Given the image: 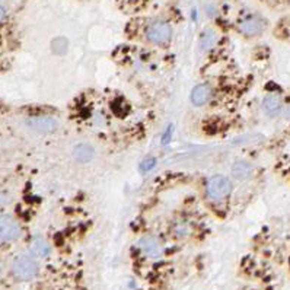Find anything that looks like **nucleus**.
<instances>
[{
  "instance_id": "8",
  "label": "nucleus",
  "mask_w": 290,
  "mask_h": 290,
  "mask_svg": "<svg viewBox=\"0 0 290 290\" xmlns=\"http://www.w3.org/2000/svg\"><path fill=\"white\" fill-rule=\"evenodd\" d=\"M239 29L245 35H257L263 31V22L257 18H248L239 25Z\"/></svg>"
},
{
  "instance_id": "2",
  "label": "nucleus",
  "mask_w": 290,
  "mask_h": 290,
  "mask_svg": "<svg viewBox=\"0 0 290 290\" xmlns=\"http://www.w3.org/2000/svg\"><path fill=\"white\" fill-rule=\"evenodd\" d=\"M38 273V264L35 263V260L29 258V257H22L18 258L13 264V274L16 279L22 280V282H28L31 279H34Z\"/></svg>"
},
{
  "instance_id": "12",
  "label": "nucleus",
  "mask_w": 290,
  "mask_h": 290,
  "mask_svg": "<svg viewBox=\"0 0 290 290\" xmlns=\"http://www.w3.org/2000/svg\"><path fill=\"white\" fill-rule=\"evenodd\" d=\"M31 250L38 257H47L50 254V245L42 238H35L31 244Z\"/></svg>"
},
{
  "instance_id": "10",
  "label": "nucleus",
  "mask_w": 290,
  "mask_h": 290,
  "mask_svg": "<svg viewBox=\"0 0 290 290\" xmlns=\"http://www.w3.org/2000/svg\"><path fill=\"white\" fill-rule=\"evenodd\" d=\"M232 175L238 180H247L253 175V166L248 162L239 161L232 166Z\"/></svg>"
},
{
  "instance_id": "15",
  "label": "nucleus",
  "mask_w": 290,
  "mask_h": 290,
  "mask_svg": "<svg viewBox=\"0 0 290 290\" xmlns=\"http://www.w3.org/2000/svg\"><path fill=\"white\" fill-rule=\"evenodd\" d=\"M4 15H6V12H4V9H3V7L0 6V20H3Z\"/></svg>"
},
{
  "instance_id": "1",
  "label": "nucleus",
  "mask_w": 290,
  "mask_h": 290,
  "mask_svg": "<svg viewBox=\"0 0 290 290\" xmlns=\"http://www.w3.org/2000/svg\"><path fill=\"white\" fill-rule=\"evenodd\" d=\"M232 190V184L229 178L223 175H215L209 180L207 182V194L213 200H220L226 197Z\"/></svg>"
},
{
  "instance_id": "7",
  "label": "nucleus",
  "mask_w": 290,
  "mask_h": 290,
  "mask_svg": "<svg viewBox=\"0 0 290 290\" xmlns=\"http://www.w3.org/2000/svg\"><path fill=\"white\" fill-rule=\"evenodd\" d=\"M140 250L150 258H158L161 255V245L153 236H145L140 241Z\"/></svg>"
},
{
  "instance_id": "14",
  "label": "nucleus",
  "mask_w": 290,
  "mask_h": 290,
  "mask_svg": "<svg viewBox=\"0 0 290 290\" xmlns=\"http://www.w3.org/2000/svg\"><path fill=\"white\" fill-rule=\"evenodd\" d=\"M216 41V35L213 31H206L201 36V47L203 48H210Z\"/></svg>"
},
{
  "instance_id": "3",
  "label": "nucleus",
  "mask_w": 290,
  "mask_h": 290,
  "mask_svg": "<svg viewBox=\"0 0 290 290\" xmlns=\"http://www.w3.org/2000/svg\"><path fill=\"white\" fill-rule=\"evenodd\" d=\"M172 29L168 22L156 20L147 28V39L155 44H165L171 39Z\"/></svg>"
},
{
  "instance_id": "13",
  "label": "nucleus",
  "mask_w": 290,
  "mask_h": 290,
  "mask_svg": "<svg viewBox=\"0 0 290 290\" xmlns=\"http://www.w3.org/2000/svg\"><path fill=\"white\" fill-rule=\"evenodd\" d=\"M67 48H69V41L64 38V36H57L51 41V50L54 54H64L67 53Z\"/></svg>"
},
{
  "instance_id": "11",
  "label": "nucleus",
  "mask_w": 290,
  "mask_h": 290,
  "mask_svg": "<svg viewBox=\"0 0 290 290\" xmlns=\"http://www.w3.org/2000/svg\"><path fill=\"white\" fill-rule=\"evenodd\" d=\"M93 158V149L88 145H79L74 149V159L80 163H86Z\"/></svg>"
},
{
  "instance_id": "9",
  "label": "nucleus",
  "mask_w": 290,
  "mask_h": 290,
  "mask_svg": "<svg viewBox=\"0 0 290 290\" xmlns=\"http://www.w3.org/2000/svg\"><path fill=\"white\" fill-rule=\"evenodd\" d=\"M263 108L269 115L274 117L282 109V101L277 95H267L263 101Z\"/></svg>"
},
{
  "instance_id": "6",
  "label": "nucleus",
  "mask_w": 290,
  "mask_h": 290,
  "mask_svg": "<svg viewBox=\"0 0 290 290\" xmlns=\"http://www.w3.org/2000/svg\"><path fill=\"white\" fill-rule=\"evenodd\" d=\"M210 98H212V89L206 83L194 86V89L191 91V96H190L191 102L196 107H201V105L207 104L210 101Z\"/></svg>"
},
{
  "instance_id": "4",
  "label": "nucleus",
  "mask_w": 290,
  "mask_h": 290,
  "mask_svg": "<svg viewBox=\"0 0 290 290\" xmlns=\"http://www.w3.org/2000/svg\"><path fill=\"white\" fill-rule=\"evenodd\" d=\"M20 236V226L19 223L10 216L0 218V239L12 241Z\"/></svg>"
},
{
  "instance_id": "5",
  "label": "nucleus",
  "mask_w": 290,
  "mask_h": 290,
  "mask_svg": "<svg viewBox=\"0 0 290 290\" xmlns=\"http://www.w3.org/2000/svg\"><path fill=\"white\" fill-rule=\"evenodd\" d=\"M28 127L36 133H53L57 128V121L53 117H32L28 120Z\"/></svg>"
}]
</instances>
